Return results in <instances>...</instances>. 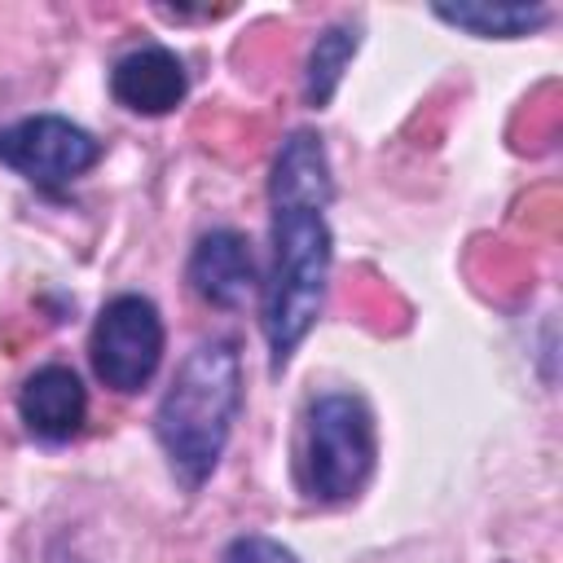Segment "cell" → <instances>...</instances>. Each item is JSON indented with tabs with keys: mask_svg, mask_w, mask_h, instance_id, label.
I'll list each match as a JSON object with an SVG mask.
<instances>
[{
	"mask_svg": "<svg viewBox=\"0 0 563 563\" xmlns=\"http://www.w3.org/2000/svg\"><path fill=\"white\" fill-rule=\"evenodd\" d=\"M334 198L330 158L317 132L299 128L282 141L268 176L273 207V268L264 282V339L273 374H282L295 347L308 339L325 308L330 286V224L325 207Z\"/></svg>",
	"mask_w": 563,
	"mask_h": 563,
	"instance_id": "1",
	"label": "cell"
},
{
	"mask_svg": "<svg viewBox=\"0 0 563 563\" xmlns=\"http://www.w3.org/2000/svg\"><path fill=\"white\" fill-rule=\"evenodd\" d=\"M242 405V361L229 339L198 343L154 409V435L185 493L202 488L224 457Z\"/></svg>",
	"mask_w": 563,
	"mask_h": 563,
	"instance_id": "2",
	"label": "cell"
},
{
	"mask_svg": "<svg viewBox=\"0 0 563 563\" xmlns=\"http://www.w3.org/2000/svg\"><path fill=\"white\" fill-rule=\"evenodd\" d=\"M378 457L374 413L352 391H325L303 422V484L317 501H352Z\"/></svg>",
	"mask_w": 563,
	"mask_h": 563,
	"instance_id": "3",
	"label": "cell"
},
{
	"mask_svg": "<svg viewBox=\"0 0 563 563\" xmlns=\"http://www.w3.org/2000/svg\"><path fill=\"white\" fill-rule=\"evenodd\" d=\"M88 356L97 378L110 391H141L158 361H163V317L145 295H114L97 321H92V339H88Z\"/></svg>",
	"mask_w": 563,
	"mask_h": 563,
	"instance_id": "4",
	"label": "cell"
},
{
	"mask_svg": "<svg viewBox=\"0 0 563 563\" xmlns=\"http://www.w3.org/2000/svg\"><path fill=\"white\" fill-rule=\"evenodd\" d=\"M97 158H101L97 136L62 114H31L0 128V163L22 172L40 189H57L84 176Z\"/></svg>",
	"mask_w": 563,
	"mask_h": 563,
	"instance_id": "5",
	"label": "cell"
},
{
	"mask_svg": "<svg viewBox=\"0 0 563 563\" xmlns=\"http://www.w3.org/2000/svg\"><path fill=\"white\" fill-rule=\"evenodd\" d=\"M110 92L132 114H167V110H176L185 101L189 75H185V66H180V57L172 48L145 44V48H132L128 57L114 62Z\"/></svg>",
	"mask_w": 563,
	"mask_h": 563,
	"instance_id": "6",
	"label": "cell"
},
{
	"mask_svg": "<svg viewBox=\"0 0 563 563\" xmlns=\"http://www.w3.org/2000/svg\"><path fill=\"white\" fill-rule=\"evenodd\" d=\"M18 413L40 440H70L88 418V391L75 369L40 365L18 391Z\"/></svg>",
	"mask_w": 563,
	"mask_h": 563,
	"instance_id": "7",
	"label": "cell"
},
{
	"mask_svg": "<svg viewBox=\"0 0 563 563\" xmlns=\"http://www.w3.org/2000/svg\"><path fill=\"white\" fill-rule=\"evenodd\" d=\"M189 286L216 308H242L255 290V255L242 233L211 229L189 255Z\"/></svg>",
	"mask_w": 563,
	"mask_h": 563,
	"instance_id": "8",
	"label": "cell"
},
{
	"mask_svg": "<svg viewBox=\"0 0 563 563\" xmlns=\"http://www.w3.org/2000/svg\"><path fill=\"white\" fill-rule=\"evenodd\" d=\"M431 13L466 35L479 40H519L550 22L545 4H488V0H457V4H431Z\"/></svg>",
	"mask_w": 563,
	"mask_h": 563,
	"instance_id": "9",
	"label": "cell"
},
{
	"mask_svg": "<svg viewBox=\"0 0 563 563\" xmlns=\"http://www.w3.org/2000/svg\"><path fill=\"white\" fill-rule=\"evenodd\" d=\"M356 48H361V31L347 26V22H334L317 35V44L308 53V66H303V101L312 110L330 106V97H334V88L347 70V62L356 57Z\"/></svg>",
	"mask_w": 563,
	"mask_h": 563,
	"instance_id": "10",
	"label": "cell"
},
{
	"mask_svg": "<svg viewBox=\"0 0 563 563\" xmlns=\"http://www.w3.org/2000/svg\"><path fill=\"white\" fill-rule=\"evenodd\" d=\"M220 563H299L295 550H286L282 541L273 537H260V532H246V537H233L224 559Z\"/></svg>",
	"mask_w": 563,
	"mask_h": 563,
	"instance_id": "11",
	"label": "cell"
}]
</instances>
